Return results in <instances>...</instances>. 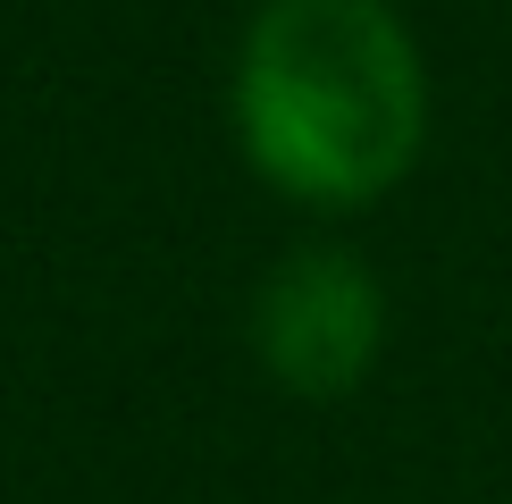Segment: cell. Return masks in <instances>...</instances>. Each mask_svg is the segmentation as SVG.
Wrapping results in <instances>:
<instances>
[{
  "instance_id": "1",
  "label": "cell",
  "mask_w": 512,
  "mask_h": 504,
  "mask_svg": "<svg viewBox=\"0 0 512 504\" xmlns=\"http://www.w3.org/2000/svg\"><path fill=\"white\" fill-rule=\"evenodd\" d=\"M227 110L261 185L303 210H370L429 143V59L395 0H261Z\"/></svg>"
},
{
  "instance_id": "2",
  "label": "cell",
  "mask_w": 512,
  "mask_h": 504,
  "mask_svg": "<svg viewBox=\"0 0 512 504\" xmlns=\"http://www.w3.org/2000/svg\"><path fill=\"white\" fill-rule=\"evenodd\" d=\"M387 353V286L345 244H294L252 286V362L303 404H336Z\"/></svg>"
}]
</instances>
